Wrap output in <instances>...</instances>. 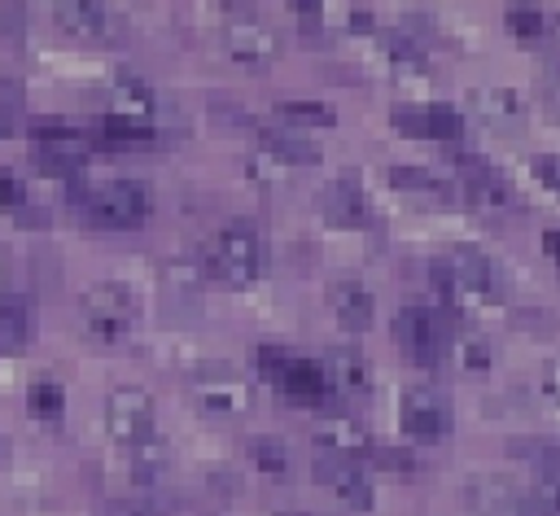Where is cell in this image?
<instances>
[{
  "instance_id": "cell-14",
  "label": "cell",
  "mask_w": 560,
  "mask_h": 516,
  "mask_svg": "<svg viewBox=\"0 0 560 516\" xmlns=\"http://www.w3.org/2000/svg\"><path fill=\"white\" fill-rule=\"evenodd\" d=\"M315 450L319 455H337V459H363V455H372L376 446H372V433L359 424V420H346V415H332V420H324L319 429H315Z\"/></svg>"
},
{
  "instance_id": "cell-4",
  "label": "cell",
  "mask_w": 560,
  "mask_h": 516,
  "mask_svg": "<svg viewBox=\"0 0 560 516\" xmlns=\"http://www.w3.org/2000/svg\"><path fill=\"white\" fill-rule=\"evenodd\" d=\"M31 153H35V162H39L48 175H70V179H79V175H83V162H88V153H92V140H88L79 127L61 122V118H39V122L31 127Z\"/></svg>"
},
{
  "instance_id": "cell-6",
  "label": "cell",
  "mask_w": 560,
  "mask_h": 516,
  "mask_svg": "<svg viewBox=\"0 0 560 516\" xmlns=\"http://www.w3.org/2000/svg\"><path fill=\"white\" fill-rule=\"evenodd\" d=\"M394 341L407 350L411 363L433 367V363L442 359V350H446V324H442V315L429 310V306H402V310L394 315Z\"/></svg>"
},
{
  "instance_id": "cell-45",
  "label": "cell",
  "mask_w": 560,
  "mask_h": 516,
  "mask_svg": "<svg viewBox=\"0 0 560 516\" xmlns=\"http://www.w3.org/2000/svg\"><path fill=\"white\" fill-rule=\"evenodd\" d=\"M4 271H9V267H4V254H0V284H4Z\"/></svg>"
},
{
  "instance_id": "cell-23",
  "label": "cell",
  "mask_w": 560,
  "mask_h": 516,
  "mask_svg": "<svg viewBox=\"0 0 560 516\" xmlns=\"http://www.w3.org/2000/svg\"><path fill=\"white\" fill-rule=\"evenodd\" d=\"M468 105L486 118V122H494V127H516L521 118H525V101H521V92H512V87H472L468 92Z\"/></svg>"
},
{
  "instance_id": "cell-27",
  "label": "cell",
  "mask_w": 560,
  "mask_h": 516,
  "mask_svg": "<svg viewBox=\"0 0 560 516\" xmlns=\"http://www.w3.org/2000/svg\"><path fill=\"white\" fill-rule=\"evenodd\" d=\"M245 455H249V464H254L258 472H267V477H284V472H289V446H284L280 437H271V433L249 437V442H245Z\"/></svg>"
},
{
  "instance_id": "cell-44",
  "label": "cell",
  "mask_w": 560,
  "mask_h": 516,
  "mask_svg": "<svg viewBox=\"0 0 560 516\" xmlns=\"http://www.w3.org/2000/svg\"><path fill=\"white\" fill-rule=\"evenodd\" d=\"M0 136H9V114H0Z\"/></svg>"
},
{
  "instance_id": "cell-20",
  "label": "cell",
  "mask_w": 560,
  "mask_h": 516,
  "mask_svg": "<svg viewBox=\"0 0 560 516\" xmlns=\"http://www.w3.org/2000/svg\"><path fill=\"white\" fill-rule=\"evenodd\" d=\"M105 96H109V118H140L144 122V114L158 105V96H153V87L140 79V74H131V70H122V74H114V83L105 87Z\"/></svg>"
},
{
  "instance_id": "cell-2",
  "label": "cell",
  "mask_w": 560,
  "mask_h": 516,
  "mask_svg": "<svg viewBox=\"0 0 560 516\" xmlns=\"http://www.w3.org/2000/svg\"><path fill=\"white\" fill-rule=\"evenodd\" d=\"M206 271L223 289H249L262 271V241L249 223H223L206 249Z\"/></svg>"
},
{
  "instance_id": "cell-3",
  "label": "cell",
  "mask_w": 560,
  "mask_h": 516,
  "mask_svg": "<svg viewBox=\"0 0 560 516\" xmlns=\"http://www.w3.org/2000/svg\"><path fill=\"white\" fill-rule=\"evenodd\" d=\"M79 315H83V328H88L96 341H105V345H118V341H127V337L136 332L140 306H136L131 289H122V284L105 280V284H92V289L83 293V302H79Z\"/></svg>"
},
{
  "instance_id": "cell-40",
  "label": "cell",
  "mask_w": 560,
  "mask_h": 516,
  "mask_svg": "<svg viewBox=\"0 0 560 516\" xmlns=\"http://www.w3.org/2000/svg\"><path fill=\"white\" fill-rule=\"evenodd\" d=\"M101 516H158L144 499H118V503H105Z\"/></svg>"
},
{
  "instance_id": "cell-35",
  "label": "cell",
  "mask_w": 560,
  "mask_h": 516,
  "mask_svg": "<svg viewBox=\"0 0 560 516\" xmlns=\"http://www.w3.org/2000/svg\"><path fill=\"white\" fill-rule=\"evenodd\" d=\"M289 350L284 345H258V372L267 376V380H280L284 376V367H289Z\"/></svg>"
},
{
  "instance_id": "cell-32",
  "label": "cell",
  "mask_w": 560,
  "mask_h": 516,
  "mask_svg": "<svg viewBox=\"0 0 560 516\" xmlns=\"http://www.w3.org/2000/svg\"><path fill=\"white\" fill-rule=\"evenodd\" d=\"M31 411H35L39 420H57V415L66 411V389H61L57 380H35V385H31Z\"/></svg>"
},
{
  "instance_id": "cell-41",
  "label": "cell",
  "mask_w": 560,
  "mask_h": 516,
  "mask_svg": "<svg viewBox=\"0 0 560 516\" xmlns=\"http://www.w3.org/2000/svg\"><path fill=\"white\" fill-rule=\"evenodd\" d=\"M22 105V87L18 83H0V109L9 114V109H18Z\"/></svg>"
},
{
  "instance_id": "cell-30",
  "label": "cell",
  "mask_w": 560,
  "mask_h": 516,
  "mask_svg": "<svg viewBox=\"0 0 560 516\" xmlns=\"http://www.w3.org/2000/svg\"><path fill=\"white\" fill-rule=\"evenodd\" d=\"M424 118H429V140H464V114L446 101H433L424 105Z\"/></svg>"
},
{
  "instance_id": "cell-15",
  "label": "cell",
  "mask_w": 560,
  "mask_h": 516,
  "mask_svg": "<svg viewBox=\"0 0 560 516\" xmlns=\"http://www.w3.org/2000/svg\"><path fill=\"white\" fill-rule=\"evenodd\" d=\"M319 210H324V219L337 223V227H363V223H368V197H363L359 179H350V175L324 184Z\"/></svg>"
},
{
  "instance_id": "cell-9",
  "label": "cell",
  "mask_w": 560,
  "mask_h": 516,
  "mask_svg": "<svg viewBox=\"0 0 560 516\" xmlns=\"http://www.w3.org/2000/svg\"><path fill=\"white\" fill-rule=\"evenodd\" d=\"M192 394H197V402L210 415H241V411H249V380L236 367H228V363L201 367L192 376Z\"/></svg>"
},
{
  "instance_id": "cell-5",
  "label": "cell",
  "mask_w": 560,
  "mask_h": 516,
  "mask_svg": "<svg viewBox=\"0 0 560 516\" xmlns=\"http://www.w3.org/2000/svg\"><path fill=\"white\" fill-rule=\"evenodd\" d=\"M153 398L140 389V385H118L109 389L105 398V424H109V437L122 442V446H140L153 437Z\"/></svg>"
},
{
  "instance_id": "cell-38",
  "label": "cell",
  "mask_w": 560,
  "mask_h": 516,
  "mask_svg": "<svg viewBox=\"0 0 560 516\" xmlns=\"http://www.w3.org/2000/svg\"><path fill=\"white\" fill-rule=\"evenodd\" d=\"M459 363H464V367H490V350H486V341L464 337V341H459Z\"/></svg>"
},
{
  "instance_id": "cell-17",
  "label": "cell",
  "mask_w": 560,
  "mask_h": 516,
  "mask_svg": "<svg viewBox=\"0 0 560 516\" xmlns=\"http://www.w3.org/2000/svg\"><path fill=\"white\" fill-rule=\"evenodd\" d=\"M464 503L481 516H521V485L503 477H472L464 485Z\"/></svg>"
},
{
  "instance_id": "cell-26",
  "label": "cell",
  "mask_w": 560,
  "mask_h": 516,
  "mask_svg": "<svg viewBox=\"0 0 560 516\" xmlns=\"http://www.w3.org/2000/svg\"><path fill=\"white\" fill-rule=\"evenodd\" d=\"M508 450L516 459L534 464L542 477H560V442H551V437H512Z\"/></svg>"
},
{
  "instance_id": "cell-34",
  "label": "cell",
  "mask_w": 560,
  "mask_h": 516,
  "mask_svg": "<svg viewBox=\"0 0 560 516\" xmlns=\"http://www.w3.org/2000/svg\"><path fill=\"white\" fill-rule=\"evenodd\" d=\"M394 127H398V131H407V136H424V140H429L424 105H394Z\"/></svg>"
},
{
  "instance_id": "cell-46",
  "label": "cell",
  "mask_w": 560,
  "mask_h": 516,
  "mask_svg": "<svg viewBox=\"0 0 560 516\" xmlns=\"http://www.w3.org/2000/svg\"><path fill=\"white\" fill-rule=\"evenodd\" d=\"M4 450H9V442H4V433H0V455H4Z\"/></svg>"
},
{
  "instance_id": "cell-33",
  "label": "cell",
  "mask_w": 560,
  "mask_h": 516,
  "mask_svg": "<svg viewBox=\"0 0 560 516\" xmlns=\"http://www.w3.org/2000/svg\"><path fill=\"white\" fill-rule=\"evenodd\" d=\"M508 31L516 35V39H542L547 35V17L538 13V9H525V4H516V9H508Z\"/></svg>"
},
{
  "instance_id": "cell-8",
  "label": "cell",
  "mask_w": 560,
  "mask_h": 516,
  "mask_svg": "<svg viewBox=\"0 0 560 516\" xmlns=\"http://www.w3.org/2000/svg\"><path fill=\"white\" fill-rule=\"evenodd\" d=\"M442 262L451 267V275H455V284H459V293H464V297L499 302V297L508 293V280H503L499 262H494L490 254L472 249V245H455V249H451Z\"/></svg>"
},
{
  "instance_id": "cell-13",
  "label": "cell",
  "mask_w": 560,
  "mask_h": 516,
  "mask_svg": "<svg viewBox=\"0 0 560 516\" xmlns=\"http://www.w3.org/2000/svg\"><path fill=\"white\" fill-rule=\"evenodd\" d=\"M276 385H280V394H284L293 407H319V402L332 394L324 363H319V359H302V354L289 359V367H284V376H280Z\"/></svg>"
},
{
  "instance_id": "cell-16",
  "label": "cell",
  "mask_w": 560,
  "mask_h": 516,
  "mask_svg": "<svg viewBox=\"0 0 560 516\" xmlns=\"http://www.w3.org/2000/svg\"><path fill=\"white\" fill-rule=\"evenodd\" d=\"M319 363H324L328 385L337 394H368L372 389V367H368L363 350H354V345H328V354Z\"/></svg>"
},
{
  "instance_id": "cell-47",
  "label": "cell",
  "mask_w": 560,
  "mask_h": 516,
  "mask_svg": "<svg viewBox=\"0 0 560 516\" xmlns=\"http://www.w3.org/2000/svg\"><path fill=\"white\" fill-rule=\"evenodd\" d=\"M289 516H302V512H289Z\"/></svg>"
},
{
  "instance_id": "cell-11",
  "label": "cell",
  "mask_w": 560,
  "mask_h": 516,
  "mask_svg": "<svg viewBox=\"0 0 560 516\" xmlns=\"http://www.w3.org/2000/svg\"><path fill=\"white\" fill-rule=\"evenodd\" d=\"M52 22L66 31V35H79V39H122L127 26L114 9L105 4H92V0H57L52 4Z\"/></svg>"
},
{
  "instance_id": "cell-10",
  "label": "cell",
  "mask_w": 560,
  "mask_h": 516,
  "mask_svg": "<svg viewBox=\"0 0 560 516\" xmlns=\"http://www.w3.org/2000/svg\"><path fill=\"white\" fill-rule=\"evenodd\" d=\"M223 48H228V57L241 61V66H271V61L280 57V35H276L262 17L236 13V17L223 26Z\"/></svg>"
},
{
  "instance_id": "cell-43",
  "label": "cell",
  "mask_w": 560,
  "mask_h": 516,
  "mask_svg": "<svg viewBox=\"0 0 560 516\" xmlns=\"http://www.w3.org/2000/svg\"><path fill=\"white\" fill-rule=\"evenodd\" d=\"M547 389H551V394H560V363L547 372Z\"/></svg>"
},
{
  "instance_id": "cell-19",
  "label": "cell",
  "mask_w": 560,
  "mask_h": 516,
  "mask_svg": "<svg viewBox=\"0 0 560 516\" xmlns=\"http://www.w3.org/2000/svg\"><path fill=\"white\" fill-rule=\"evenodd\" d=\"M92 136H96L92 144L114 149V153H136V149H153L158 144V131L149 122H140V118H109V114L96 122Z\"/></svg>"
},
{
  "instance_id": "cell-42",
  "label": "cell",
  "mask_w": 560,
  "mask_h": 516,
  "mask_svg": "<svg viewBox=\"0 0 560 516\" xmlns=\"http://www.w3.org/2000/svg\"><path fill=\"white\" fill-rule=\"evenodd\" d=\"M542 249H547V254L560 262V232H556V227H551V232H542Z\"/></svg>"
},
{
  "instance_id": "cell-21",
  "label": "cell",
  "mask_w": 560,
  "mask_h": 516,
  "mask_svg": "<svg viewBox=\"0 0 560 516\" xmlns=\"http://www.w3.org/2000/svg\"><path fill=\"white\" fill-rule=\"evenodd\" d=\"M258 144H262L267 157L289 162V166H311V162H319V144L306 140L298 127H262V131H258Z\"/></svg>"
},
{
  "instance_id": "cell-37",
  "label": "cell",
  "mask_w": 560,
  "mask_h": 516,
  "mask_svg": "<svg viewBox=\"0 0 560 516\" xmlns=\"http://www.w3.org/2000/svg\"><path fill=\"white\" fill-rule=\"evenodd\" d=\"M0 206H4V210L26 206V184H22L13 171H0Z\"/></svg>"
},
{
  "instance_id": "cell-39",
  "label": "cell",
  "mask_w": 560,
  "mask_h": 516,
  "mask_svg": "<svg viewBox=\"0 0 560 516\" xmlns=\"http://www.w3.org/2000/svg\"><path fill=\"white\" fill-rule=\"evenodd\" d=\"M534 175L542 179V184H551V188H560V153H538L534 162Z\"/></svg>"
},
{
  "instance_id": "cell-28",
  "label": "cell",
  "mask_w": 560,
  "mask_h": 516,
  "mask_svg": "<svg viewBox=\"0 0 560 516\" xmlns=\"http://www.w3.org/2000/svg\"><path fill=\"white\" fill-rule=\"evenodd\" d=\"M521 516H560V477H538L521 490Z\"/></svg>"
},
{
  "instance_id": "cell-36",
  "label": "cell",
  "mask_w": 560,
  "mask_h": 516,
  "mask_svg": "<svg viewBox=\"0 0 560 516\" xmlns=\"http://www.w3.org/2000/svg\"><path fill=\"white\" fill-rule=\"evenodd\" d=\"M372 459H376L381 468H389V472H416V455H407V450H398V446H376Z\"/></svg>"
},
{
  "instance_id": "cell-1",
  "label": "cell",
  "mask_w": 560,
  "mask_h": 516,
  "mask_svg": "<svg viewBox=\"0 0 560 516\" xmlns=\"http://www.w3.org/2000/svg\"><path fill=\"white\" fill-rule=\"evenodd\" d=\"M66 197L96 227H140L153 210V192L140 179H109V184L74 179Z\"/></svg>"
},
{
  "instance_id": "cell-31",
  "label": "cell",
  "mask_w": 560,
  "mask_h": 516,
  "mask_svg": "<svg viewBox=\"0 0 560 516\" xmlns=\"http://www.w3.org/2000/svg\"><path fill=\"white\" fill-rule=\"evenodd\" d=\"M389 184L402 192H424V197H446V184L424 171V166H389Z\"/></svg>"
},
{
  "instance_id": "cell-25",
  "label": "cell",
  "mask_w": 560,
  "mask_h": 516,
  "mask_svg": "<svg viewBox=\"0 0 560 516\" xmlns=\"http://www.w3.org/2000/svg\"><path fill=\"white\" fill-rule=\"evenodd\" d=\"M381 52H385V61H389L398 74H424V70H429L424 48H420L416 35H407V31H385V35H381Z\"/></svg>"
},
{
  "instance_id": "cell-12",
  "label": "cell",
  "mask_w": 560,
  "mask_h": 516,
  "mask_svg": "<svg viewBox=\"0 0 560 516\" xmlns=\"http://www.w3.org/2000/svg\"><path fill=\"white\" fill-rule=\"evenodd\" d=\"M315 481H319V485H328L346 507H359V512H368V507H372V485H368V477L359 472V464H354V459L319 455V459H315Z\"/></svg>"
},
{
  "instance_id": "cell-7",
  "label": "cell",
  "mask_w": 560,
  "mask_h": 516,
  "mask_svg": "<svg viewBox=\"0 0 560 516\" xmlns=\"http://www.w3.org/2000/svg\"><path fill=\"white\" fill-rule=\"evenodd\" d=\"M398 420H402L407 437H416V442H442V437L451 433V424H455L446 394H438V389H429V385H411V389L402 394Z\"/></svg>"
},
{
  "instance_id": "cell-24",
  "label": "cell",
  "mask_w": 560,
  "mask_h": 516,
  "mask_svg": "<svg viewBox=\"0 0 560 516\" xmlns=\"http://www.w3.org/2000/svg\"><path fill=\"white\" fill-rule=\"evenodd\" d=\"M131 477H136V485H144V490L162 485V481L171 477V450H166L158 437L131 446Z\"/></svg>"
},
{
  "instance_id": "cell-18",
  "label": "cell",
  "mask_w": 560,
  "mask_h": 516,
  "mask_svg": "<svg viewBox=\"0 0 560 516\" xmlns=\"http://www.w3.org/2000/svg\"><path fill=\"white\" fill-rule=\"evenodd\" d=\"M328 306H332V315H337L341 328H350V332L372 328L376 302H372V293H368L359 280H337V284L328 289Z\"/></svg>"
},
{
  "instance_id": "cell-22",
  "label": "cell",
  "mask_w": 560,
  "mask_h": 516,
  "mask_svg": "<svg viewBox=\"0 0 560 516\" xmlns=\"http://www.w3.org/2000/svg\"><path fill=\"white\" fill-rule=\"evenodd\" d=\"M35 337V315L26 297H0V354H22Z\"/></svg>"
},
{
  "instance_id": "cell-48",
  "label": "cell",
  "mask_w": 560,
  "mask_h": 516,
  "mask_svg": "<svg viewBox=\"0 0 560 516\" xmlns=\"http://www.w3.org/2000/svg\"><path fill=\"white\" fill-rule=\"evenodd\" d=\"M556 22H560V17H556Z\"/></svg>"
},
{
  "instance_id": "cell-29",
  "label": "cell",
  "mask_w": 560,
  "mask_h": 516,
  "mask_svg": "<svg viewBox=\"0 0 560 516\" xmlns=\"http://www.w3.org/2000/svg\"><path fill=\"white\" fill-rule=\"evenodd\" d=\"M276 118H284L293 127H332L337 122L332 105H324V101H276Z\"/></svg>"
}]
</instances>
